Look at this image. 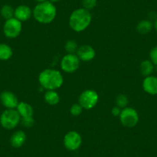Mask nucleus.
I'll use <instances>...</instances> for the list:
<instances>
[{"label":"nucleus","instance_id":"10","mask_svg":"<svg viewBox=\"0 0 157 157\" xmlns=\"http://www.w3.org/2000/svg\"><path fill=\"white\" fill-rule=\"evenodd\" d=\"M0 101L2 105L6 109H16L19 104V100L16 95L8 90H5L1 93Z\"/></svg>","mask_w":157,"mask_h":157},{"label":"nucleus","instance_id":"1","mask_svg":"<svg viewBox=\"0 0 157 157\" xmlns=\"http://www.w3.org/2000/svg\"><path fill=\"white\" fill-rule=\"evenodd\" d=\"M39 82L46 90H56L63 84V76L57 69H46L39 75Z\"/></svg>","mask_w":157,"mask_h":157},{"label":"nucleus","instance_id":"16","mask_svg":"<svg viewBox=\"0 0 157 157\" xmlns=\"http://www.w3.org/2000/svg\"><path fill=\"white\" fill-rule=\"evenodd\" d=\"M44 99L49 105H56L59 102L60 97L56 90H47L44 95Z\"/></svg>","mask_w":157,"mask_h":157},{"label":"nucleus","instance_id":"9","mask_svg":"<svg viewBox=\"0 0 157 157\" xmlns=\"http://www.w3.org/2000/svg\"><path fill=\"white\" fill-rule=\"evenodd\" d=\"M82 143V136L76 131H69L65 135L63 144L69 151H76L79 149Z\"/></svg>","mask_w":157,"mask_h":157},{"label":"nucleus","instance_id":"18","mask_svg":"<svg viewBox=\"0 0 157 157\" xmlns=\"http://www.w3.org/2000/svg\"><path fill=\"white\" fill-rule=\"evenodd\" d=\"M152 29V23L151 21L144 19L140 21L136 26V30L140 34L145 35L149 33Z\"/></svg>","mask_w":157,"mask_h":157},{"label":"nucleus","instance_id":"4","mask_svg":"<svg viewBox=\"0 0 157 157\" xmlns=\"http://www.w3.org/2000/svg\"><path fill=\"white\" fill-rule=\"evenodd\" d=\"M21 122V116L16 109H6L0 116V124L4 129H15Z\"/></svg>","mask_w":157,"mask_h":157},{"label":"nucleus","instance_id":"23","mask_svg":"<svg viewBox=\"0 0 157 157\" xmlns=\"http://www.w3.org/2000/svg\"><path fill=\"white\" fill-rule=\"evenodd\" d=\"M82 110H83V108L80 105L79 103H75L70 107V109H69V112H70L71 115L73 116H78L82 113Z\"/></svg>","mask_w":157,"mask_h":157},{"label":"nucleus","instance_id":"22","mask_svg":"<svg viewBox=\"0 0 157 157\" xmlns=\"http://www.w3.org/2000/svg\"><path fill=\"white\" fill-rule=\"evenodd\" d=\"M128 102H129V99H128L127 96L124 94L118 95L117 97L116 98V106L120 107L122 109L127 107Z\"/></svg>","mask_w":157,"mask_h":157},{"label":"nucleus","instance_id":"3","mask_svg":"<svg viewBox=\"0 0 157 157\" xmlns=\"http://www.w3.org/2000/svg\"><path fill=\"white\" fill-rule=\"evenodd\" d=\"M92 22L90 11L84 8H78L71 13L69 19L70 28L76 33H81L90 26Z\"/></svg>","mask_w":157,"mask_h":157},{"label":"nucleus","instance_id":"30","mask_svg":"<svg viewBox=\"0 0 157 157\" xmlns=\"http://www.w3.org/2000/svg\"><path fill=\"white\" fill-rule=\"evenodd\" d=\"M36 1L38 2H46V1H48V0H36Z\"/></svg>","mask_w":157,"mask_h":157},{"label":"nucleus","instance_id":"20","mask_svg":"<svg viewBox=\"0 0 157 157\" xmlns=\"http://www.w3.org/2000/svg\"><path fill=\"white\" fill-rule=\"evenodd\" d=\"M15 10L10 5H4L0 10V15L6 20L14 17Z\"/></svg>","mask_w":157,"mask_h":157},{"label":"nucleus","instance_id":"27","mask_svg":"<svg viewBox=\"0 0 157 157\" xmlns=\"http://www.w3.org/2000/svg\"><path fill=\"white\" fill-rule=\"evenodd\" d=\"M122 109H120V107L118 106H114L112 109V114L114 116H120V113H121Z\"/></svg>","mask_w":157,"mask_h":157},{"label":"nucleus","instance_id":"25","mask_svg":"<svg viewBox=\"0 0 157 157\" xmlns=\"http://www.w3.org/2000/svg\"><path fill=\"white\" fill-rule=\"evenodd\" d=\"M21 123L22 124V126H24L26 128L33 127L35 124V120L33 119V116H32V117L22 118L21 119Z\"/></svg>","mask_w":157,"mask_h":157},{"label":"nucleus","instance_id":"19","mask_svg":"<svg viewBox=\"0 0 157 157\" xmlns=\"http://www.w3.org/2000/svg\"><path fill=\"white\" fill-rule=\"evenodd\" d=\"M154 70V64L150 60H144L140 64V72L144 76L151 75Z\"/></svg>","mask_w":157,"mask_h":157},{"label":"nucleus","instance_id":"8","mask_svg":"<svg viewBox=\"0 0 157 157\" xmlns=\"http://www.w3.org/2000/svg\"><path fill=\"white\" fill-rule=\"evenodd\" d=\"M80 60L76 54H66L62 58L60 66L63 72L67 73H73L79 67Z\"/></svg>","mask_w":157,"mask_h":157},{"label":"nucleus","instance_id":"24","mask_svg":"<svg viewBox=\"0 0 157 157\" xmlns=\"http://www.w3.org/2000/svg\"><path fill=\"white\" fill-rule=\"evenodd\" d=\"M82 8L90 11L96 6L97 0H82Z\"/></svg>","mask_w":157,"mask_h":157},{"label":"nucleus","instance_id":"26","mask_svg":"<svg viewBox=\"0 0 157 157\" xmlns=\"http://www.w3.org/2000/svg\"><path fill=\"white\" fill-rule=\"evenodd\" d=\"M149 57H150V61L154 65L157 66V46L152 48L149 52Z\"/></svg>","mask_w":157,"mask_h":157},{"label":"nucleus","instance_id":"21","mask_svg":"<svg viewBox=\"0 0 157 157\" xmlns=\"http://www.w3.org/2000/svg\"><path fill=\"white\" fill-rule=\"evenodd\" d=\"M78 48V46L77 43L72 39H70V40L66 42V45H65V50L69 54H75Z\"/></svg>","mask_w":157,"mask_h":157},{"label":"nucleus","instance_id":"6","mask_svg":"<svg viewBox=\"0 0 157 157\" xmlns=\"http://www.w3.org/2000/svg\"><path fill=\"white\" fill-rule=\"evenodd\" d=\"M99 102V95L95 90H86L82 92L78 97V103L83 109H92Z\"/></svg>","mask_w":157,"mask_h":157},{"label":"nucleus","instance_id":"5","mask_svg":"<svg viewBox=\"0 0 157 157\" xmlns=\"http://www.w3.org/2000/svg\"><path fill=\"white\" fill-rule=\"evenodd\" d=\"M119 117L122 124L127 128H132L136 126L140 120L137 111L132 107L123 109Z\"/></svg>","mask_w":157,"mask_h":157},{"label":"nucleus","instance_id":"13","mask_svg":"<svg viewBox=\"0 0 157 157\" xmlns=\"http://www.w3.org/2000/svg\"><path fill=\"white\" fill-rule=\"evenodd\" d=\"M143 88L148 94L157 95V77L146 76L143 82Z\"/></svg>","mask_w":157,"mask_h":157},{"label":"nucleus","instance_id":"17","mask_svg":"<svg viewBox=\"0 0 157 157\" xmlns=\"http://www.w3.org/2000/svg\"><path fill=\"white\" fill-rule=\"evenodd\" d=\"M13 55L11 46L6 43H0V60L7 61L10 59Z\"/></svg>","mask_w":157,"mask_h":157},{"label":"nucleus","instance_id":"14","mask_svg":"<svg viewBox=\"0 0 157 157\" xmlns=\"http://www.w3.org/2000/svg\"><path fill=\"white\" fill-rule=\"evenodd\" d=\"M26 141V135L22 130H18L12 135L10 138V144L14 148H20Z\"/></svg>","mask_w":157,"mask_h":157},{"label":"nucleus","instance_id":"12","mask_svg":"<svg viewBox=\"0 0 157 157\" xmlns=\"http://www.w3.org/2000/svg\"><path fill=\"white\" fill-rule=\"evenodd\" d=\"M33 16V10L26 5H20L15 9L14 17L20 22L29 20Z\"/></svg>","mask_w":157,"mask_h":157},{"label":"nucleus","instance_id":"15","mask_svg":"<svg viewBox=\"0 0 157 157\" xmlns=\"http://www.w3.org/2000/svg\"><path fill=\"white\" fill-rule=\"evenodd\" d=\"M16 110L20 115L21 119L22 118L32 117V116H33V113H34L32 105L25 102H19L17 107H16Z\"/></svg>","mask_w":157,"mask_h":157},{"label":"nucleus","instance_id":"29","mask_svg":"<svg viewBox=\"0 0 157 157\" xmlns=\"http://www.w3.org/2000/svg\"><path fill=\"white\" fill-rule=\"evenodd\" d=\"M154 27H155V30H156V31H157V19H156V20H155V23H154Z\"/></svg>","mask_w":157,"mask_h":157},{"label":"nucleus","instance_id":"28","mask_svg":"<svg viewBox=\"0 0 157 157\" xmlns=\"http://www.w3.org/2000/svg\"><path fill=\"white\" fill-rule=\"evenodd\" d=\"M51 2H52V3H56V2H59V1H61V0H49Z\"/></svg>","mask_w":157,"mask_h":157},{"label":"nucleus","instance_id":"11","mask_svg":"<svg viewBox=\"0 0 157 157\" xmlns=\"http://www.w3.org/2000/svg\"><path fill=\"white\" fill-rule=\"evenodd\" d=\"M75 54L80 61L90 62L96 56V51L92 46L83 45L78 48Z\"/></svg>","mask_w":157,"mask_h":157},{"label":"nucleus","instance_id":"7","mask_svg":"<svg viewBox=\"0 0 157 157\" xmlns=\"http://www.w3.org/2000/svg\"><path fill=\"white\" fill-rule=\"evenodd\" d=\"M22 29V22L13 17L6 20L3 25V33L7 38L15 39L20 35Z\"/></svg>","mask_w":157,"mask_h":157},{"label":"nucleus","instance_id":"2","mask_svg":"<svg viewBox=\"0 0 157 157\" xmlns=\"http://www.w3.org/2000/svg\"><path fill=\"white\" fill-rule=\"evenodd\" d=\"M56 8L50 1L39 2L33 10L34 19L42 24L51 23L56 19Z\"/></svg>","mask_w":157,"mask_h":157}]
</instances>
